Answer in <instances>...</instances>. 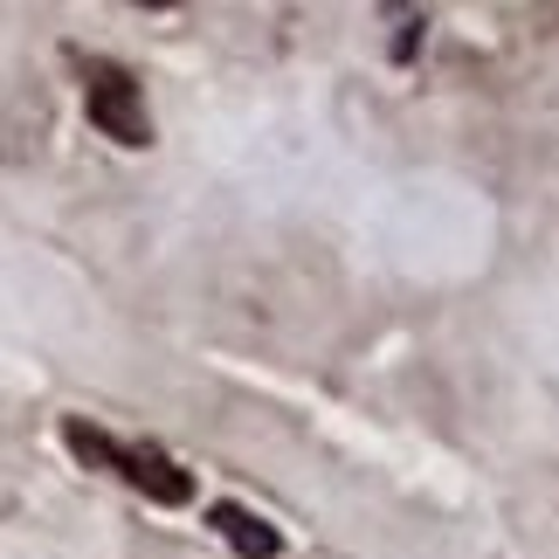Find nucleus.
Wrapping results in <instances>:
<instances>
[{
  "instance_id": "f257e3e1",
  "label": "nucleus",
  "mask_w": 559,
  "mask_h": 559,
  "mask_svg": "<svg viewBox=\"0 0 559 559\" xmlns=\"http://www.w3.org/2000/svg\"><path fill=\"white\" fill-rule=\"evenodd\" d=\"M83 104H91V124L104 139H118V145H153V118H145V97H139V83L111 70V62H97L91 70V91H83Z\"/></svg>"
},
{
  "instance_id": "f03ea898",
  "label": "nucleus",
  "mask_w": 559,
  "mask_h": 559,
  "mask_svg": "<svg viewBox=\"0 0 559 559\" xmlns=\"http://www.w3.org/2000/svg\"><path fill=\"white\" fill-rule=\"evenodd\" d=\"M111 469H118V477H132L153 504H187V498H193V477H187L180 463H166L159 449H124V442H118V463H111Z\"/></svg>"
},
{
  "instance_id": "7ed1b4c3",
  "label": "nucleus",
  "mask_w": 559,
  "mask_h": 559,
  "mask_svg": "<svg viewBox=\"0 0 559 559\" xmlns=\"http://www.w3.org/2000/svg\"><path fill=\"white\" fill-rule=\"evenodd\" d=\"M207 525L222 532V539L242 552V559H276V552H284V532L263 525V519H255V511H242V504H214Z\"/></svg>"
},
{
  "instance_id": "20e7f679",
  "label": "nucleus",
  "mask_w": 559,
  "mask_h": 559,
  "mask_svg": "<svg viewBox=\"0 0 559 559\" xmlns=\"http://www.w3.org/2000/svg\"><path fill=\"white\" fill-rule=\"evenodd\" d=\"M62 442H70V449H76L83 463H97V469H111V463H118V442L104 436V428H91V421H76V415L62 421Z\"/></svg>"
}]
</instances>
